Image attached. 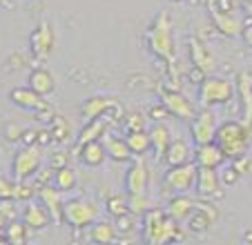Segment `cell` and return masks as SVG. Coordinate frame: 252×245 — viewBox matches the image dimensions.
Wrapping results in <instances>:
<instances>
[{
	"mask_svg": "<svg viewBox=\"0 0 252 245\" xmlns=\"http://www.w3.org/2000/svg\"><path fill=\"white\" fill-rule=\"evenodd\" d=\"M145 43L148 49L157 58H161L167 65H174L176 61V40H174V27L167 11H158L154 16L150 29L145 31Z\"/></svg>",
	"mask_w": 252,
	"mask_h": 245,
	"instance_id": "6da1fadb",
	"label": "cell"
},
{
	"mask_svg": "<svg viewBox=\"0 0 252 245\" xmlns=\"http://www.w3.org/2000/svg\"><path fill=\"white\" fill-rule=\"evenodd\" d=\"M252 141V129L246 127L241 121H225L217 127V136H214V145L221 150L225 160H237L248 156Z\"/></svg>",
	"mask_w": 252,
	"mask_h": 245,
	"instance_id": "7a4b0ae2",
	"label": "cell"
},
{
	"mask_svg": "<svg viewBox=\"0 0 252 245\" xmlns=\"http://www.w3.org/2000/svg\"><path fill=\"white\" fill-rule=\"evenodd\" d=\"M143 239L148 245H170L183 239V230L163 210H150L143 216Z\"/></svg>",
	"mask_w": 252,
	"mask_h": 245,
	"instance_id": "3957f363",
	"label": "cell"
},
{
	"mask_svg": "<svg viewBox=\"0 0 252 245\" xmlns=\"http://www.w3.org/2000/svg\"><path fill=\"white\" fill-rule=\"evenodd\" d=\"M234 98V83L223 76H205L199 83L196 100L201 109H214L217 105H228Z\"/></svg>",
	"mask_w": 252,
	"mask_h": 245,
	"instance_id": "277c9868",
	"label": "cell"
},
{
	"mask_svg": "<svg viewBox=\"0 0 252 245\" xmlns=\"http://www.w3.org/2000/svg\"><path fill=\"white\" fill-rule=\"evenodd\" d=\"M98 216H100L98 205L85 196L67 198L63 203V223L74 227V230H85V227L94 225L98 221Z\"/></svg>",
	"mask_w": 252,
	"mask_h": 245,
	"instance_id": "5b68a950",
	"label": "cell"
},
{
	"mask_svg": "<svg viewBox=\"0 0 252 245\" xmlns=\"http://www.w3.org/2000/svg\"><path fill=\"white\" fill-rule=\"evenodd\" d=\"M40 165H43L40 147H20L14 154V160H11V172H14V179L18 183H27L29 179L38 174Z\"/></svg>",
	"mask_w": 252,
	"mask_h": 245,
	"instance_id": "8992f818",
	"label": "cell"
},
{
	"mask_svg": "<svg viewBox=\"0 0 252 245\" xmlns=\"http://www.w3.org/2000/svg\"><path fill=\"white\" fill-rule=\"evenodd\" d=\"M158 103L167 109V114L174 118L190 122L196 116V105L188 98L186 94H181L179 90H170V87H158Z\"/></svg>",
	"mask_w": 252,
	"mask_h": 245,
	"instance_id": "52a82bcc",
	"label": "cell"
},
{
	"mask_svg": "<svg viewBox=\"0 0 252 245\" xmlns=\"http://www.w3.org/2000/svg\"><path fill=\"white\" fill-rule=\"evenodd\" d=\"M217 127H219V122H217L214 109H196V116L190 121V136L194 147L214 143Z\"/></svg>",
	"mask_w": 252,
	"mask_h": 245,
	"instance_id": "ba28073f",
	"label": "cell"
},
{
	"mask_svg": "<svg viewBox=\"0 0 252 245\" xmlns=\"http://www.w3.org/2000/svg\"><path fill=\"white\" fill-rule=\"evenodd\" d=\"M196 170L199 167L194 163H186V165H179V167H167L165 176H163V185L174 196L192 192L194 189V181H196Z\"/></svg>",
	"mask_w": 252,
	"mask_h": 245,
	"instance_id": "9c48e42d",
	"label": "cell"
},
{
	"mask_svg": "<svg viewBox=\"0 0 252 245\" xmlns=\"http://www.w3.org/2000/svg\"><path fill=\"white\" fill-rule=\"evenodd\" d=\"M54 49H56V33H54L52 23L43 20L29 33V52L36 61H47L54 54Z\"/></svg>",
	"mask_w": 252,
	"mask_h": 245,
	"instance_id": "30bf717a",
	"label": "cell"
},
{
	"mask_svg": "<svg viewBox=\"0 0 252 245\" xmlns=\"http://www.w3.org/2000/svg\"><path fill=\"white\" fill-rule=\"evenodd\" d=\"M188 56H190L192 67L203 71L205 76H212L214 71H217V65H219L217 54H214L203 40H199V38H190V40H188Z\"/></svg>",
	"mask_w": 252,
	"mask_h": 245,
	"instance_id": "8fae6325",
	"label": "cell"
},
{
	"mask_svg": "<svg viewBox=\"0 0 252 245\" xmlns=\"http://www.w3.org/2000/svg\"><path fill=\"white\" fill-rule=\"evenodd\" d=\"M194 194L199 201H214V198L223 196V185L219 179V170H205L199 167L196 170V181H194Z\"/></svg>",
	"mask_w": 252,
	"mask_h": 245,
	"instance_id": "7c38bea8",
	"label": "cell"
},
{
	"mask_svg": "<svg viewBox=\"0 0 252 245\" xmlns=\"http://www.w3.org/2000/svg\"><path fill=\"white\" fill-rule=\"evenodd\" d=\"M150 185V170L143 158H132L127 163V172H125V192L127 196L134 194H148Z\"/></svg>",
	"mask_w": 252,
	"mask_h": 245,
	"instance_id": "4fadbf2b",
	"label": "cell"
},
{
	"mask_svg": "<svg viewBox=\"0 0 252 245\" xmlns=\"http://www.w3.org/2000/svg\"><path fill=\"white\" fill-rule=\"evenodd\" d=\"M210 18H212L214 29L225 38H239L243 31V18H239L234 9H217L210 7Z\"/></svg>",
	"mask_w": 252,
	"mask_h": 245,
	"instance_id": "5bb4252c",
	"label": "cell"
},
{
	"mask_svg": "<svg viewBox=\"0 0 252 245\" xmlns=\"http://www.w3.org/2000/svg\"><path fill=\"white\" fill-rule=\"evenodd\" d=\"M9 100L16 107L25 109V112H33V114H38V116H43L45 112H52V105H49L43 96L32 92L29 87H14V90L9 92Z\"/></svg>",
	"mask_w": 252,
	"mask_h": 245,
	"instance_id": "9a60e30c",
	"label": "cell"
},
{
	"mask_svg": "<svg viewBox=\"0 0 252 245\" xmlns=\"http://www.w3.org/2000/svg\"><path fill=\"white\" fill-rule=\"evenodd\" d=\"M234 94L241 100V122L252 129V74L239 71L234 80Z\"/></svg>",
	"mask_w": 252,
	"mask_h": 245,
	"instance_id": "2e32d148",
	"label": "cell"
},
{
	"mask_svg": "<svg viewBox=\"0 0 252 245\" xmlns=\"http://www.w3.org/2000/svg\"><path fill=\"white\" fill-rule=\"evenodd\" d=\"M20 221H23V225L27 227V230H45V227L52 225V216H49V212L45 210V205L38 201V198L25 203Z\"/></svg>",
	"mask_w": 252,
	"mask_h": 245,
	"instance_id": "e0dca14e",
	"label": "cell"
},
{
	"mask_svg": "<svg viewBox=\"0 0 252 245\" xmlns=\"http://www.w3.org/2000/svg\"><path fill=\"white\" fill-rule=\"evenodd\" d=\"M116 107H119V103L112 96H90L81 105V116L85 122H90V121H96V118H105Z\"/></svg>",
	"mask_w": 252,
	"mask_h": 245,
	"instance_id": "ac0fdd59",
	"label": "cell"
},
{
	"mask_svg": "<svg viewBox=\"0 0 252 245\" xmlns=\"http://www.w3.org/2000/svg\"><path fill=\"white\" fill-rule=\"evenodd\" d=\"M36 198L49 212L52 223H63V203H65V198H63V194L58 189H54L52 185H43V187L36 189Z\"/></svg>",
	"mask_w": 252,
	"mask_h": 245,
	"instance_id": "d6986e66",
	"label": "cell"
},
{
	"mask_svg": "<svg viewBox=\"0 0 252 245\" xmlns=\"http://www.w3.org/2000/svg\"><path fill=\"white\" fill-rule=\"evenodd\" d=\"M192 156H194V147L186 141V138H172L170 147H167L165 156H163V163L167 167H179L192 163Z\"/></svg>",
	"mask_w": 252,
	"mask_h": 245,
	"instance_id": "ffe728a7",
	"label": "cell"
},
{
	"mask_svg": "<svg viewBox=\"0 0 252 245\" xmlns=\"http://www.w3.org/2000/svg\"><path fill=\"white\" fill-rule=\"evenodd\" d=\"M27 87L45 98V96H49V94L56 92V76H54L47 67H36V69L29 71Z\"/></svg>",
	"mask_w": 252,
	"mask_h": 245,
	"instance_id": "44dd1931",
	"label": "cell"
},
{
	"mask_svg": "<svg viewBox=\"0 0 252 245\" xmlns=\"http://www.w3.org/2000/svg\"><path fill=\"white\" fill-rule=\"evenodd\" d=\"M192 163H194L196 167H205V170H219V167L225 163V158H223L219 147L214 145V143H210V145L194 147Z\"/></svg>",
	"mask_w": 252,
	"mask_h": 245,
	"instance_id": "7402d4cb",
	"label": "cell"
},
{
	"mask_svg": "<svg viewBox=\"0 0 252 245\" xmlns=\"http://www.w3.org/2000/svg\"><path fill=\"white\" fill-rule=\"evenodd\" d=\"M196 210V201L186 194H179V196H172L170 203L165 208V214L176 223H186V218L190 216L192 212Z\"/></svg>",
	"mask_w": 252,
	"mask_h": 245,
	"instance_id": "603a6c76",
	"label": "cell"
},
{
	"mask_svg": "<svg viewBox=\"0 0 252 245\" xmlns=\"http://www.w3.org/2000/svg\"><path fill=\"white\" fill-rule=\"evenodd\" d=\"M150 134V150L154 152V156H157L158 160L165 156L167 147H170L172 143V132L170 127H167L165 122H154L152 129H148Z\"/></svg>",
	"mask_w": 252,
	"mask_h": 245,
	"instance_id": "cb8c5ba5",
	"label": "cell"
},
{
	"mask_svg": "<svg viewBox=\"0 0 252 245\" xmlns=\"http://www.w3.org/2000/svg\"><path fill=\"white\" fill-rule=\"evenodd\" d=\"M103 147H105V154H107V158H112L114 163H129V160L134 158L132 152L127 150V143H125V138L121 136H107L103 138Z\"/></svg>",
	"mask_w": 252,
	"mask_h": 245,
	"instance_id": "d4e9b609",
	"label": "cell"
},
{
	"mask_svg": "<svg viewBox=\"0 0 252 245\" xmlns=\"http://www.w3.org/2000/svg\"><path fill=\"white\" fill-rule=\"evenodd\" d=\"M78 160H81L85 167H100L107 160V154H105V147L100 141L87 143V145L78 147Z\"/></svg>",
	"mask_w": 252,
	"mask_h": 245,
	"instance_id": "484cf974",
	"label": "cell"
},
{
	"mask_svg": "<svg viewBox=\"0 0 252 245\" xmlns=\"http://www.w3.org/2000/svg\"><path fill=\"white\" fill-rule=\"evenodd\" d=\"M90 239L94 245H114L119 239L114 223L110 221H96L94 225H90Z\"/></svg>",
	"mask_w": 252,
	"mask_h": 245,
	"instance_id": "4316f807",
	"label": "cell"
},
{
	"mask_svg": "<svg viewBox=\"0 0 252 245\" xmlns=\"http://www.w3.org/2000/svg\"><path fill=\"white\" fill-rule=\"evenodd\" d=\"M107 136V118H96L83 125V129L78 132V147L87 145V143L100 141V138Z\"/></svg>",
	"mask_w": 252,
	"mask_h": 245,
	"instance_id": "83f0119b",
	"label": "cell"
},
{
	"mask_svg": "<svg viewBox=\"0 0 252 245\" xmlns=\"http://www.w3.org/2000/svg\"><path fill=\"white\" fill-rule=\"evenodd\" d=\"M52 185L54 189H58L61 194H67V192H71V189H76V185H78V174H76V170L74 167H61V170H56L52 174Z\"/></svg>",
	"mask_w": 252,
	"mask_h": 245,
	"instance_id": "f1b7e54d",
	"label": "cell"
},
{
	"mask_svg": "<svg viewBox=\"0 0 252 245\" xmlns=\"http://www.w3.org/2000/svg\"><path fill=\"white\" fill-rule=\"evenodd\" d=\"M125 143H127V150L132 152L134 158H141L145 152H150V134H148V129H141V132H127Z\"/></svg>",
	"mask_w": 252,
	"mask_h": 245,
	"instance_id": "f546056e",
	"label": "cell"
},
{
	"mask_svg": "<svg viewBox=\"0 0 252 245\" xmlns=\"http://www.w3.org/2000/svg\"><path fill=\"white\" fill-rule=\"evenodd\" d=\"M212 223H214V218L208 216L203 210H194V212L186 218V227L192 234H203V232H208Z\"/></svg>",
	"mask_w": 252,
	"mask_h": 245,
	"instance_id": "4dcf8cb0",
	"label": "cell"
},
{
	"mask_svg": "<svg viewBox=\"0 0 252 245\" xmlns=\"http://www.w3.org/2000/svg\"><path fill=\"white\" fill-rule=\"evenodd\" d=\"M154 210L152 198L148 194H134V196H127V212L132 216H145V214Z\"/></svg>",
	"mask_w": 252,
	"mask_h": 245,
	"instance_id": "1f68e13d",
	"label": "cell"
},
{
	"mask_svg": "<svg viewBox=\"0 0 252 245\" xmlns=\"http://www.w3.org/2000/svg\"><path fill=\"white\" fill-rule=\"evenodd\" d=\"M27 227L23 225V221H20V218H16V221H11L9 225L5 227V241L9 245H25L27 243Z\"/></svg>",
	"mask_w": 252,
	"mask_h": 245,
	"instance_id": "d6a6232c",
	"label": "cell"
},
{
	"mask_svg": "<svg viewBox=\"0 0 252 245\" xmlns=\"http://www.w3.org/2000/svg\"><path fill=\"white\" fill-rule=\"evenodd\" d=\"M105 210H107V214L114 216V218L129 214L127 212V196H125V194H112V196H107V201H105Z\"/></svg>",
	"mask_w": 252,
	"mask_h": 245,
	"instance_id": "836d02e7",
	"label": "cell"
},
{
	"mask_svg": "<svg viewBox=\"0 0 252 245\" xmlns=\"http://www.w3.org/2000/svg\"><path fill=\"white\" fill-rule=\"evenodd\" d=\"M47 132H49V136H52V141L65 143L67 138H69V122H67L63 116H54Z\"/></svg>",
	"mask_w": 252,
	"mask_h": 245,
	"instance_id": "e575fe53",
	"label": "cell"
},
{
	"mask_svg": "<svg viewBox=\"0 0 252 245\" xmlns=\"http://www.w3.org/2000/svg\"><path fill=\"white\" fill-rule=\"evenodd\" d=\"M145 121L148 118L143 116V114H129V116H125V132H141V129H145Z\"/></svg>",
	"mask_w": 252,
	"mask_h": 245,
	"instance_id": "d590c367",
	"label": "cell"
},
{
	"mask_svg": "<svg viewBox=\"0 0 252 245\" xmlns=\"http://www.w3.org/2000/svg\"><path fill=\"white\" fill-rule=\"evenodd\" d=\"M167 116H170V114H167V109L163 107V105L158 103V100H157V103L150 105L148 112H145V118H150V121H154V122H163Z\"/></svg>",
	"mask_w": 252,
	"mask_h": 245,
	"instance_id": "8d00e7d4",
	"label": "cell"
},
{
	"mask_svg": "<svg viewBox=\"0 0 252 245\" xmlns=\"http://www.w3.org/2000/svg\"><path fill=\"white\" fill-rule=\"evenodd\" d=\"M219 179H221V185H223V187H230V185H234L239 179H241V174H239L232 165H228L219 172Z\"/></svg>",
	"mask_w": 252,
	"mask_h": 245,
	"instance_id": "74e56055",
	"label": "cell"
},
{
	"mask_svg": "<svg viewBox=\"0 0 252 245\" xmlns=\"http://www.w3.org/2000/svg\"><path fill=\"white\" fill-rule=\"evenodd\" d=\"M14 198H16V185L0 176V201H14Z\"/></svg>",
	"mask_w": 252,
	"mask_h": 245,
	"instance_id": "f35d334b",
	"label": "cell"
},
{
	"mask_svg": "<svg viewBox=\"0 0 252 245\" xmlns=\"http://www.w3.org/2000/svg\"><path fill=\"white\" fill-rule=\"evenodd\" d=\"M134 225H136V221H134L132 214L119 216V218H116V223H114V227H116V232H119V234H123V232H132Z\"/></svg>",
	"mask_w": 252,
	"mask_h": 245,
	"instance_id": "ab89813d",
	"label": "cell"
},
{
	"mask_svg": "<svg viewBox=\"0 0 252 245\" xmlns=\"http://www.w3.org/2000/svg\"><path fill=\"white\" fill-rule=\"evenodd\" d=\"M67 165H69V158H67L65 152H56V154L49 156V170L52 172L61 170V167H67Z\"/></svg>",
	"mask_w": 252,
	"mask_h": 245,
	"instance_id": "60d3db41",
	"label": "cell"
},
{
	"mask_svg": "<svg viewBox=\"0 0 252 245\" xmlns=\"http://www.w3.org/2000/svg\"><path fill=\"white\" fill-rule=\"evenodd\" d=\"M20 134H23V129H20L18 125H14V122L5 125V138L9 143H20Z\"/></svg>",
	"mask_w": 252,
	"mask_h": 245,
	"instance_id": "b9f144b4",
	"label": "cell"
},
{
	"mask_svg": "<svg viewBox=\"0 0 252 245\" xmlns=\"http://www.w3.org/2000/svg\"><path fill=\"white\" fill-rule=\"evenodd\" d=\"M20 143H23V147L36 145V129H23V134H20Z\"/></svg>",
	"mask_w": 252,
	"mask_h": 245,
	"instance_id": "7bdbcfd3",
	"label": "cell"
},
{
	"mask_svg": "<svg viewBox=\"0 0 252 245\" xmlns=\"http://www.w3.org/2000/svg\"><path fill=\"white\" fill-rule=\"evenodd\" d=\"M49 143H52V136H49L47 129H40V132H36V147L49 145Z\"/></svg>",
	"mask_w": 252,
	"mask_h": 245,
	"instance_id": "ee69618b",
	"label": "cell"
},
{
	"mask_svg": "<svg viewBox=\"0 0 252 245\" xmlns=\"http://www.w3.org/2000/svg\"><path fill=\"white\" fill-rule=\"evenodd\" d=\"M241 11H243V16H246V18H243V25H252V0H246V5L241 7Z\"/></svg>",
	"mask_w": 252,
	"mask_h": 245,
	"instance_id": "f6af8a7d",
	"label": "cell"
},
{
	"mask_svg": "<svg viewBox=\"0 0 252 245\" xmlns=\"http://www.w3.org/2000/svg\"><path fill=\"white\" fill-rule=\"evenodd\" d=\"M241 38H243V43H246L248 47L252 49V25H248V27H243V31H241Z\"/></svg>",
	"mask_w": 252,
	"mask_h": 245,
	"instance_id": "bcb514c9",
	"label": "cell"
},
{
	"mask_svg": "<svg viewBox=\"0 0 252 245\" xmlns=\"http://www.w3.org/2000/svg\"><path fill=\"white\" fill-rule=\"evenodd\" d=\"M203 78H205L203 71H199V69H194V67H192V71H190V80H192V83H201Z\"/></svg>",
	"mask_w": 252,
	"mask_h": 245,
	"instance_id": "7dc6e473",
	"label": "cell"
},
{
	"mask_svg": "<svg viewBox=\"0 0 252 245\" xmlns=\"http://www.w3.org/2000/svg\"><path fill=\"white\" fill-rule=\"evenodd\" d=\"M230 2H232V7H234V9H237V11L241 9L243 5H246V0H230Z\"/></svg>",
	"mask_w": 252,
	"mask_h": 245,
	"instance_id": "c3c4849f",
	"label": "cell"
},
{
	"mask_svg": "<svg viewBox=\"0 0 252 245\" xmlns=\"http://www.w3.org/2000/svg\"><path fill=\"white\" fill-rule=\"evenodd\" d=\"M243 236H246V243L252 245V230H246V234H243Z\"/></svg>",
	"mask_w": 252,
	"mask_h": 245,
	"instance_id": "681fc988",
	"label": "cell"
},
{
	"mask_svg": "<svg viewBox=\"0 0 252 245\" xmlns=\"http://www.w3.org/2000/svg\"><path fill=\"white\" fill-rule=\"evenodd\" d=\"M170 2H196V0H170Z\"/></svg>",
	"mask_w": 252,
	"mask_h": 245,
	"instance_id": "f907efd6",
	"label": "cell"
},
{
	"mask_svg": "<svg viewBox=\"0 0 252 245\" xmlns=\"http://www.w3.org/2000/svg\"><path fill=\"white\" fill-rule=\"evenodd\" d=\"M0 245H9V243L5 241V236H0Z\"/></svg>",
	"mask_w": 252,
	"mask_h": 245,
	"instance_id": "816d5d0a",
	"label": "cell"
},
{
	"mask_svg": "<svg viewBox=\"0 0 252 245\" xmlns=\"http://www.w3.org/2000/svg\"><path fill=\"white\" fill-rule=\"evenodd\" d=\"M11 0H0V5H9Z\"/></svg>",
	"mask_w": 252,
	"mask_h": 245,
	"instance_id": "f5cc1de1",
	"label": "cell"
}]
</instances>
